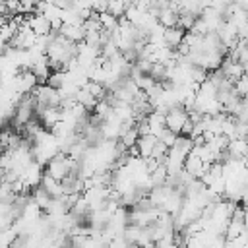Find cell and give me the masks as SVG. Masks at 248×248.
Here are the masks:
<instances>
[{
  "instance_id": "1",
  "label": "cell",
  "mask_w": 248,
  "mask_h": 248,
  "mask_svg": "<svg viewBox=\"0 0 248 248\" xmlns=\"http://www.w3.org/2000/svg\"><path fill=\"white\" fill-rule=\"evenodd\" d=\"M186 120H188V110H186L182 105L172 107L170 110L165 112V126H167L169 130H172L174 134H180V130H182V126L186 124Z\"/></svg>"
},
{
  "instance_id": "2",
  "label": "cell",
  "mask_w": 248,
  "mask_h": 248,
  "mask_svg": "<svg viewBox=\"0 0 248 248\" xmlns=\"http://www.w3.org/2000/svg\"><path fill=\"white\" fill-rule=\"evenodd\" d=\"M43 167L37 163V161H31L25 169H23V172L19 174V180L23 182V186L29 190V188H37L39 184H41V178H43V170H41Z\"/></svg>"
},
{
  "instance_id": "3",
  "label": "cell",
  "mask_w": 248,
  "mask_h": 248,
  "mask_svg": "<svg viewBox=\"0 0 248 248\" xmlns=\"http://www.w3.org/2000/svg\"><path fill=\"white\" fill-rule=\"evenodd\" d=\"M27 25L31 27V31L39 37V35H48L52 31L50 21L43 16V14H29L27 16Z\"/></svg>"
},
{
  "instance_id": "4",
  "label": "cell",
  "mask_w": 248,
  "mask_h": 248,
  "mask_svg": "<svg viewBox=\"0 0 248 248\" xmlns=\"http://www.w3.org/2000/svg\"><path fill=\"white\" fill-rule=\"evenodd\" d=\"M209 165L211 163H203L198 155H194V153H188L186 155V159H184V170H188L194 178H202V174L209 169Z\"/></svg>"
},
{
  "instance_id": "5",
  "label": "cell",
  "mask_w": 248,
  "mask_h": 248,
  "mask_svg": "<svg viewBox=\"0 0 248 248\" xmlns=\"http://www.w3.org/2000/svg\"><path fill=\"white\" fill-rule=\"evenodd\" d=\"M157 21H159L165 29L176 27V23H178V6H176L174 2H170V6L161 8L159 14H157Z\"/></svg>"
},
{
  "instance_id": "6",
  "label": "cell",
  "mask_w": 248,
  "mask_h": 248,
  "mask_svg": "<svg viewBox=\"0 0 248 248\" xmlns=\"http://www.w3.org/2000/svg\"><path fill=\"white\" fill-rule=\"evenodd\" d=\"M219 68H221L223 76H225L227 79H231L232 83H234V79H238V78L244 74V70H242V64H240L238 60H232L231 56H225Z\"/></svg>"
},
{
  "instance_id": "7",
  "label": "cell",
  "mask_w": 248,
  "mask_h": 248,
  "mask_svg": "<svg viewBox=\"0 0 248 248\" xmlns=\"http://www.w3.org/2000/svg\"><path fill=\"white\" fill-rule=\"evenodd\" d=\"M157 145V138L153 134H147V136H140L138 141H136V147H138V153L141 159H149L153 149Z\"/></svg>"
},
{
  "instance_id": "8",
  "label": "cell",
  "mask_w": 248,
  "mask_h": 248,
  "mask_svg": "<svg viewBox=\"0 0 248 248\" xmlns=\"http://www.w3.org/2000/svg\"><path fill=\"white\" fill-rule=\"evenodd\" d=\"M227 151L234 159H244L248 155V141L246 138H231L227 143Z\"/></svg>"
},
{
  "instance_id": "9",
  "label": "cell",
  "mask_w": 248,
  "mask_h": 248,
  "mask_svg": "<svg viewBox=\"0 0 248 248\" xmlns=\"http://www.w3.org/2000/svg\"><path fill=\"white\" fill-rule=\"evenodd\" d=\"M58 33L62 37H66L68 41H72V43H81L83 37H85L83 25H66V23H62L60 29H58Z\"/></svg>"
},
{
  "instance_id": "10",
  "label": "cell",
  "mask_w": 248,
  "mask_h": 248,
  "mask_svg": "<svg viewBox=\"0 0 248 248\" xmlns=\"http://www.w3.org/2000/svg\"><path fill=\"white\" fill-rule=\"evenodd\" d=\"M39 186L45 188V190L50 194V198H62V196H64L62 182L56 180V178H52V176H48L46 172H43V178H41V184H39Z\"/></svg>"
},
{
  "instance_id": "11",
  "label": "cell",
  "mask_w": 248,
  "mask_h": 248,
  "mask_svg": "<svg viewBox=\"0 0 248 248\" xmlns=\"http://www.w3.org/2000/svg\"><path fill=\"white\" fill-rule=\"evenodd\" d=\"M184 29H180V27H169V29H165V33H163V43H165V46H169V48H176L180 43H182V39H184Z\"/></svg>"
},
{
  "instance_id": "12",
  "label": "cell",
  "mask_w": 248,
  "mask_h": 248,
  "mask_svg": "<svg viewBox=\"0 0 248 248\" xmlns=\"http://www.w3.org/2000/svg\"><path fill=\"white\" fill-rule=\"evenodd\" d=\"M31 200L43 209V211H46L48 209V205L52 203V198H50V194L45 190V188H41V186H37V188H33V194H31Z\"/></svg>"
},
{
  "instance_id": "13",
  "label": "cell",
  "mask_w": 248,
  "mask_h": 248,
  "mask_svg": "<svg viewBox=\"0 0 248 248\" xmlns=\"http://www.w3.org/2000/svg\"><path fill=\"white\" fill-rule=\"evenodd\" d=\"M232 87H234V91H236V95L238 97H248V76L246 74H242L238 79H234V83H232Z\"/></svg>"
},
{
  "instance_id": "14",
  "label": "cell",
  "mask_w": 248,
  "mask_h": 248,
  "mask_svg": "<svg viewBox=\"0 0 248 248\" xmlns=\"http://www.w3.org/2000/svg\"><path fill=\"white\" fill-rule=\"evenodd\" d=\"M46 83H48L50 87H54V89H60V87L66 83V72H64V70H62V72H50Z\"/></svg>"
},
{
  "instance_id": "15",
  "label": "cell",
  "mask_w": 248,
  "mask_h": 248,
  "mask_svg": "<svg viewBox=\"0 0 248 248\" xmlns=\"http://www.w3.org/2000/svg\"><path fill=\"white\" fill-rule=\"evenodd\" d=\"M176 136L178 134H174L172 130H169V128H163L161 132H159V136H157V140L163 143V145H167V147H170L172 143H174V140H176Z\"/></svg>"
},
{
  "instance_id": "16",
  "label": "cell",
  "mask_w": 248,
  "mask_h": 248,
  "mask_svg": "<svg viewBox=\"0 0 248 248\" xmlns=\"http://www.w3.org/2000/svg\"><path fill=\"white\" fill-rule=\"evenodd\" d=\"M107 8H108V0H93V12L95 14H103V12H107Z\"/></svg>"
},
{
  "instance_id": "17",
  "label": "cell",
  "mask_w": 248,
  "mask_h": 248,
  "mask_svg": "<svg viewBox=\"0 0 248 248\" xmlns=\"http://www.w3.org/2000/svg\"><path fill=\"white\" fill-rule=\"evenodd\" d=\"M234 4H236L238 8H242V10L248 12V0H234Z\"/></svg>"
},
{
  "instance_id": "18",
  "label": "cell",
  "mask_w": 248,
  "mask_h": 248,
  "mask_svg": "<svg viewBox=\"0 0 248 248\" xmlns=\"http://www.w3.org/2000/svg\"><path fill=\"white\" fill-rule=\"evenodd\" d=\"M35 2H41V0H35Z\"/></svg>"
}]
</instances>
